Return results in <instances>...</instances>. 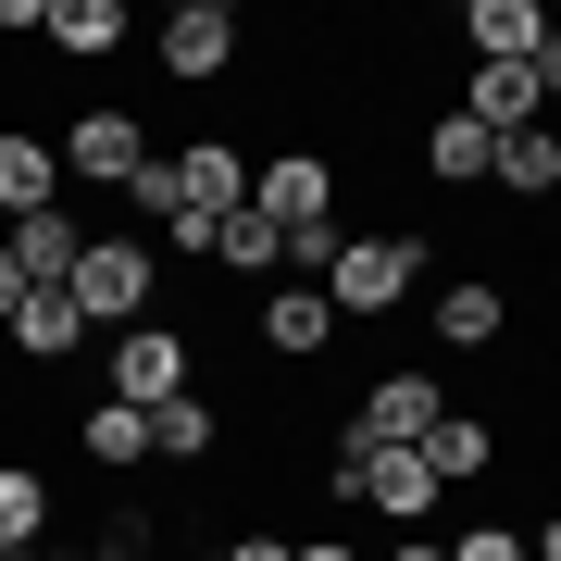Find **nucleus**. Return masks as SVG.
Listing matches in <instances>:
<instances>
[{"mask_svg": "<svg viewBox=\"0 0 561 561\" xmlns=\"http://www.w3.org/2000/svg\"><path fill=\"white\" fill-rule=\"evenodd\" d=\"M412 287H424V238L412 225H350V250L324 262V312L337 324H387Z\"/></svg>", "mask_w": 561, "mask_h": 561, "instance_id": "obj_1", "label": "nucleus"}, {"mask_svg": "<svg viewBox=\"0 0 561 561\" xmlns=\"http://www.w3.org/2000/svg\"><path fill=\"white\" fill-rule=\"evenodd\" d=\"M62 300L88 312V337H125L138 312H162V250H150V238H101V225H88V250H76V275H62Z\"/></svg>", "mask_w": 561, "mask_h": 561, "instance_id": "obj_2", "label": "nucleus"}, {"mask_svg": "<svg viewBox=\"0 0 561 561\" xmlns=\"http://www.w3.org/2000/svg\"><path fill=\"white\" fill-rule=\"evenodd\" d=\"M101 375H113L125 412H162V400H187V387H201V337H187V324H162V312H138L125 337H101Z\"/></svg>", "mask_w": 561, "mask_h": 561, "instance_id": "obj_3", "label": "nucleus"}, {"mask_svg": "<svg viewBox=\"0 0 561 561\" xmlns=\"http://www.w3.org/2000/svg\"><path fill=\"white\" fill-rule=\"evenodd\" d=\"M250 213L275 225V238H300V225H350V175L324 150H262L250 162Z\"/></svg>", "mask_w": 561, "mask_h": 561, "instance_id": "obj_4", "label": "nucleus"}, {"mask_svg": "<svg viewBox=\"0 0 561 561\" xmlns=\"http://www.w3.org/2000/svg\"><path fill=\"white\" fill-rule=\"evenodd\" d=\"M150 50H162V76H175V88H213L225 62L250 50V25H238V0H175V13L150 25Z\"/></svg>", "mask_w": 561, "mask_h": 561, "instance_id": "obj_5", "label": "nucleus"}, {"mask_svg": "<svg viewBox=\"0 0 561 561\" xmlns=\"http://www.w3.org/2000/svg\"><path fill=\"white\" fill-rule=\"evenodd\" d=\"M461 50H474V62H524V76H549L561 88V25L537 13V0H461Z\"/></svg>", "mask_w": 561, "mask_h": 561, "instance_id": "obj_6", "label": "nucleus"}, {"mask_svg": "<svg viewBox=\"0 0 561 561\" xmlns=\"http://www.w3.org/2000/svg\"><path fill=\"white\" fill-rule=\"evenodd\" d=\"M50 162H62V175H88V187H125V175L150 162V125L125 113V101H88V113L50 138Z\"/></svg>", "mask_w": 561, "mask_h": 561, "instance_id": "obj_7", "label": "nucleus"}, {"mask_svg": "<svg viewBox=\"0 0 561 561\" xmlns=\"http://www.w3.org/2000/svg\"><path fill=\"white\" fill-rule=\"evenodd\" d=\"M350 500L387 512V524H437V474H424V449H362L350 437Z\"/></svg>", "mask_w": 561, "mask_h": 561, "instance_id": "obj_8", "label": "nucleus"}, {"mask_svg": "<svg viewBox=\"0 0 561 561\" xmlns=\"http://www.w3.org/2000/svg\"><path fill=\"white\" fill-rule=\"evenodd\" d=\"M162 175H175L187 213H238V201H250V138H175Z\"/></svg>", "mask_w": 561, "mask_h": 561, "instance_id": "obj_9", "label": "nucleus"}, {"mask_svg": "<svg viewBox=\"0 0 561 561\" xmlns=\"http://www.w3.org/2000/svg\"><path fill=\"white\" fill-rule=\"evenodd\" d=\"M437 412H449V400H437V375H375V387L350 400V437H362V449H412Z\"/></svg>", "mask_w": 561, "mask_h": 561, "instance_id": "obj_10", "label": "nucleus"}, {"mask_svg": "<svg viewBox=\"0 0 561 561\" xmlns=\"http://www.w3.org/2000/svg\"><path fill=\"white\" fill-rule=\"evenodd\" d=\"M500 337H512V287H500V275H449V287H437V350H449V362H486Z\"/></svg>", "mask_w": 561, "mask_h": 561, "instance_id": "obj_11", "label": "nucleus"}, {"mask_svg": "<svg viewBox=\"0 0 561 561\" xmlns=\"http://www.w3.org/2000/svg\"><path fill=\"white\" fill-rule=\"evenodd\" d=\"M38 50L113 62V50H138V13H125V0H38Z\"/></svg>", "mask_w": 561, "mask_h": 561, "instance_id": "obj_12", "label": "nucleus"}, {"mask_svg": "<svg viewBox=\"0 0 561 561\" xmlns=\"http://www.w3.org/2000/svg\"><path fill=\"white\" fill-rule=\"evenodd\" d=\"M486 150H500V138H486L474 113H449V101L412 125V175H424V187H486Z\"/></svg>", "mask_w": 561, "mask_h": 561, "instance_id": "obj_13", "label": "nucleus"}, {"mask_svg": "<svg viewBox=\"0 0 561 561\" xmlns=\"http://www.w3.org/2000/svg\"><path fill=\"white\" fill-rule=\"evenodd\" d=\"M0 350L50 375V362H76V350H101V337H88V312L62 300V287H25V300H13V324H0Z\"/></svg>", "mask_w": 561, "mask_h": 561, "instance_id": "obj_14", "label": "nucleus"}, {"mask_svg": "<svg viewBox=\"0 0 561 561\" xmlns=\"http://www.w3.org/2000/svg\"><path fill=\"white\" fill-rule=\"evenodd\" d=\"M449 113H474L486 138H512V125L549 113V76H524V62H461V101Z\"/></svg>", "mask_w": 561, "mask_h": 561, "instance_id": "obj_15", "label": "nucleus"}, {"mask_svg": "<svg viewBox=\"0 0 561 561\" xmlns=\"http://www.w3.org/2000/svg\"><path fill=\"white\" fill-rule=\"evenodd\" d=\"M250 337L275 362H324V350H337V312H324V287H275V300L250 312Z\"/></svg>", "mask_w": 561, "mask_h": 561, "instance_id": "obj_16", "label": "nucleus"}, {"mask_svg": "<svg viewBox=\"0 0 561 561\" xmlns=\"http://www.w3.org/2000/svg\"><path fill=\"white\" fill-rule=\"evenodd\" d=\"M76 250H88L76 213H25V225H0V262H13L25 287H62V275H76Z\"/></svg>", "mask_w": 561, "mask_h": 561, "instance_id": "obj_17", "label": "nucleus"}, {"mask_svg": "<svg viewBox=\"0 0 561 561\" xmlns=\"http://www.w3.org/2000/svg\"><path fill=\"white\" fill-rule=\"evenodd\" d=\"M25 213H62V162H50V138L0 125V225H25Z\"/></svg>", "mask_w": 561, "mask_h": 561, "instance_id": "obj_18", "label": "nucleus"}, {"mask_svg": "<svg viewBox=\"0 0 561 561\" xmlns=\"http://www.w3.org/2000/svg\"><path fill=\"white\" fill-rule=\"evenodd\" d=\"M412 449H424V474H437V486H474L486 461H500V424H486V412H437Z\"/></svg>", "mask_w": 561, "mask_h": 561, "instance_id": "obj_19", "label": "nucleus"}, {"mask_svg": "<svg viewBox=\"0 0 561 561\" xmlns=\"http://www.w3.org/2000/svg\"><path fill=\"white\" fill-rule=\"evenodd\" d=\"M486 187H500V201H549L561 187V138L549 125H512V138L486 150Z\"/></svg>", "mask_w": 561, "mask_h": 561, "instance_id": "obj_20", "label": "nucleus"}, {"mask_svg": "<svg viewBox=\"0 0 561 561\" xmlns=\"http://www.w3.org/2000/svg\"><path fill=\"white\" fill-rule=\"evenodd\" d=\"M213 449H225V400L213 387H187V400L150 412V461H213Z\"/></svg>", "mask_w": 561, "mask_h": 561, "instance_id": "obj_21", "label": "nucleus"}, {"mask_svg": "<svg viewBox=\"0 0 561 561\" xmlns=\"http://www.w3.org/2000/svg\"><path fill=\"white\" fill-rule=\"evenodd\" d=\"M50 524H62V486L38 461H0V549H38Z\"/></svg>", "mask_w": 561, "mask_h": 561, "instance_id": "obj_22", "label": "nucleus"}, {"mask_svg": "<svg viewBox=\"0 0 561 561\" xmlns=\"http://www.w3.org/2000/svg\"><path fill=\"white\" fill-rule=\"evenodd\" d=\"M76 449L101 461V474H138V461H150V412H125V400H101V412L76 424Z\"/></svg>", "mask_w": 561, "mask_h": 561, "instance_id": "obj_23", "label": "nucleus"}, {"mask_svg": "<svg viewBox=\"0 0 561 561\" xmlns=\"http://www.w3.org/2000/svg\"><path fill=\"white\" fill-rule=\"evenodd\" d=\"M213 275H275V225H262L250 201L225 213V238H213Z\"/></svg>", "mask_w": 561, "mask_h": 561, "instance_id": "obj_24", "label": "nucleus"}, {"mask_svg": "<svg viewBox=\"0 0 561 561\" xmlns=\"http://www.w3.org/2000/svg\"><path fill=\"white\" fill-rule=\"evenodd\" d=\"M449 561H524V524H461V537H437Z\"/></svg>", "mask_w": 561, "mask_h": 561, "instance_id": "obj_25", "label": "nucleus"}, {"mask_svg": "<svg viewBox=\"0 0 561 561\" xmlns=\"http://www.w3.org/2000/svg\"><path fill=\"white\" fill-rule=\"evenodd\" d=\"M213 238H225V213H162V250L175 262H213Z\"/></svg>", "mask_w": 561, "mask_h": 561, "instance_id": "obj_26", "label": "nucleus"}, {"mask_svg": "<svg viewBox=\"0 0 561 561\" xmlns=\"http://www.w3.org/2000/svg\"><path fill=\"white\" fill-rule=\"evenodd\" d=\"M213 561H287V537H262V524H238V537H225Z\"/></svg>", "mask_w": 561, "mask_h": 561, "instance_id": "obj_27", "label": "nucleus"}, {"mask_svg": "<svg viewBox=\"0 0 561 561\" xmlns=\"http://www.w3.org/2000/svg\"><path fill=\"white\" fill-rule=\"evenodd\" d=\"M287 561H362L350 537H287Z\"/></svg>", "mask_w": 561, "mask_h": 561, "instance_id": "obj_28", "label": "nucleus"}, {"mask_svg": "<svg viewBox=\"0 0 561 561\" xmlns=\"http://www.w3.org/2000/svg\"><path fill=\"white\" fill-rule=\"evenodd\" d=\"M387 561H449V549H437V537H400V549H387Z\"/></svg>", "mask_w": 561, "mask_h": 561, "instance_id": "obj_29", "label": "nucleus"}, {"mask_svg": "<svg viewBox=\"0 0 561 561\" xmlns=\"http://www.w3.org/2000/svg\"><path fill=\"white\" fill-rule=\"evenodd\" d=\"M13 300H25V275H13V262H0V324H13Z\"/></svg>", "mask_w": 561, "mask_h": 561, "instance_id": "obj_30", "label": "nucleus"}]
</instances>
